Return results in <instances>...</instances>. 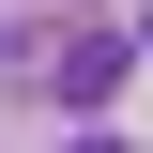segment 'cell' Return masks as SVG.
I'll return each instance as SVG.
<instances>
[{
  "label": "cell",
  "mask_w": 153,
  "mask_h": 153,
  "mask_svg": "<svg viewBox=\"0 0 153 153\" xmlns=\"http://www.w3.org/2000/svg\"><path fill=\"white\" fill-rule=\"evenodd\" d=\"M123 61H138L123 31H76V46H46V92H61V107H107V92H123Z\"/></svg>",
  "instance_id": "cell-1"
},
{
  "label": "cell",
  "mask_w": 153,
  "mask_h": 153,
  "mask_svg": "<svg viewBox=\"0 0 153 153\" xmlns=\"http://www.w3.org/2000/svg\"><path fill=\"white\" fill-rule=\"evenodd\" d=\"M76 153H123V138H107V123H92V138H76Z\"/></svg>",
  "instance_id": "cell-2"
}]
</instances>
